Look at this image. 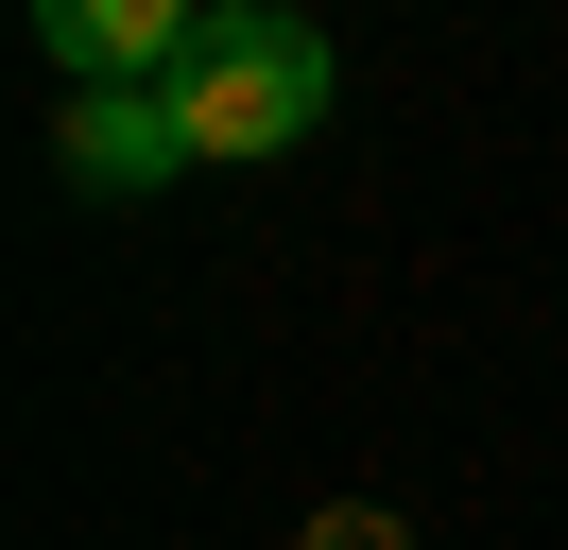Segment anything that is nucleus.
<instances>
[{"mask_svg":"<svg viewBox=\"0 0 568 550\" xmlns=\"http://www.w3.org/2000/svg\"><path fill=\"white\" fill-rule=\"evenodd\" d=\"M173 121H190V155H293L327 121V34L276 18V0H207V34L173 69Z\"/></svg>","mask_w":568,"mask_h":550,"instance_id":"obj_1","label":"nucleus"},{"mask_svg":"<svg viewBox=\"0 0 568 550\" xmlns=\"http://www.w3.org/2000/svg\"><path fill=\"white\" fill-rule=\"evenodd\" d=\"M36 34H52L70 86H173L190 34H207V0H36Z\"/></svg>","mask_w":568,"mask_h":550,"instance_id":"obj_2","label":"nucleus"},{"mask_svg":"<svg viewBox=\"0 0 568 550\" xmlns=\"http://www.w3.org/2000/svg\"><path fill=\"white\" fill-rule=\"evenodd\" d=\"M70 190H104V206H139V190H173L190 172V121H173V86H70Z\"/></svg>","mask_w":568,"mask_h":550,"instance_id":"obj_3","label":"nucleus"},{"mask_svg":"<svg viewBox=\"0 0 568 550\" xmlns=\"http://www.w3.org/2000/svg\"><path fill=\"white\" fill-rule=\"evenodd\" d=\"M293 550H396V516H362V499H327V516H311V533H293Z\"/></svg>","mask_w":568,"mask_h":550,"instance_id":"obj_4","label":"nucleus"}]
</instances>
